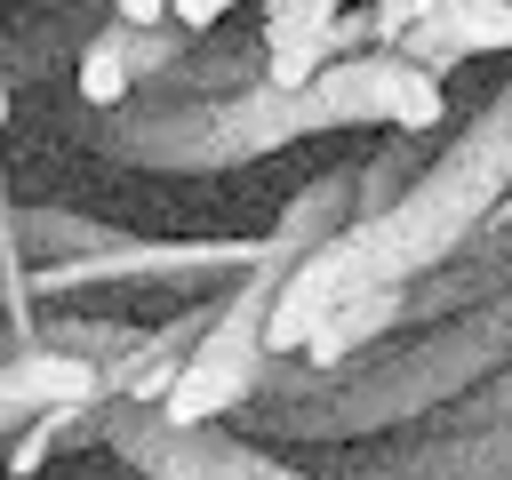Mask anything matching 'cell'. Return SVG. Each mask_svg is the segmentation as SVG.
<instances>
[{
    "label": "cell",
    "instance_id": "9c48e42d",
    "mask_svg": "<svg viewBox=\"0 0 512 480\" xmlns=\"http://www.w3.org/2000/svg\"><path fill=\"white\" fill-rule=\"evenodd\" d=\"M440 0H376V40H408Z\"/></svg>",
    "mask_w": 512,
    "mask_h": 480
},
{
    "label": "cell",
    "instance_id": "ba28073f",
    "mask_svg": "<svg viewBox=\"0 0 512 480\" xmlns=\"http://www.w3.org/2000/svg\"><path fill=\"white\" fill-rule=\"evenodd\" d=\"M392 48H400V56H408V64H424V72H432V80H440V72H448V64H464V40H456V32H448V16H440V8H432V16H424V24H416V32H408V40H392Z\"/></svg>",
    "mask_w": 512,
    "mask_h": 480
},
{
    "label": "cell",
    "instance_id": "5bb4252c",
    "mask_svg": "<svg viewBox=\"0 0 512 480\" xmlns=\"http://www.w3.org/2000/svg\"><path fill=\"white\" fill-rule=\"evenodd\" d=\"M328 8H336V16H344V8H352V0H328Z\"/></svg>",
    "mask_w": 512,
    "mask_h": 480
},
{
    "label": "cell",
    "instance_id": "5b68a950",
    "mask_svg": "<svg viewBox=\"0 0 512 480\" xmlns=\"http://www.w3.org/2000/svg\"><path fill=\"white\" fill-rule=\"evenodd\" d=\"M376 120H392V128H432V120H448V96H440V80H432L424 64L376 56Z\"/></svg>",
    "mask_w": 512,
    "mask_h": 480
},
{
    "label": "cell",
    "instance_id": "8fae6325",
    "mask_svg": "<svg viewBox=\"0 0 512 480\" xmlns=\"http://www.w3.org/2000/svg\"><path fill=\"white\" fill-rule=\"evenodd\" d=\"M112 8H120V32H152L168 16V0H112Z\"/></svg>",
    "mask_w": 512,
    "mask_h": 480
},
{
    "label": "cell",
    "instance_id": "6da1fadb",
    "mask_svg": "<svg viewBox=\"0 0 512 480\" xmlns=\"http://www.w3.org/2000/svg\"><path fill=\"white\" fill-rule=\"evenodd\" d=\"M264 304H272V280H248V288L192 336V352H184V368H176V384H168V400H160V424L200 432V424L232 416V408L256 392V376H264Z\"/></svg>",
    "mask_w": 512,
    "mask_h": 480
},
{
    "label": "cell",
    "instance_id": "7a4b0ae2",
    "mask_svg": "<svg viewBox=\"0 0 512 480\" xmlns=\"http://www.w3.org/2000/svg\"><path fill=\"white\" fill-rule=\"evenodd\" d=\"M120 456L144 480H312V472H296L280 456H256L248 440H224L216 424H200V432L144 424V432H120Z\"/></svg>",
    "mask_w": 512,
    "mask_h": 480
},
{
    "label": "cell",
    "instance_id": "277c9868",
    "mask_svg": "<svg viewBox=\"0 0 512 480\" xmlns=\"http://www.w3.org/2000/svg\"><path fill=\"white\" fill-rule=\"evenodd\" d=\"M400 296H408V288H360V296H344V304H336V312H328V320H320V328L304 336V352H312L320 368L352 360V352H360L368 336H384V328H392Z\"/></svg>",
    "mask_w": 512,
    "mask_h": 480
},
{
    "label": "cell",
    "instance_id": "8992f818",
    "mask_svg": "<svg viewBox=\"0 0 512 480\" xmlns=\"http://www.w3.org/2000/svg\"><path fill=\"white\" fill-rule=\"evenodd\" d=\"M464 56H512V0H440Z\"/></svg>",
    "mask_w": 512,
    "mask_h": 480
},
{
    "label": "cell",
    "instance_id": "4fadbf2b",
    "mask_svg": "<svg viewBox=\"0 0 512 480\" xmlns=\"http://www.w3.org/2000/svg\"><path fill=\"white\" fill-rule=\"evenodd\" d=\"M0 120H8V80H0Z\"/></svg>",
    "mask_w": 512,
    "mask_h": 480
},
{
    "label": "cell",
    "instance_id": "30bf717a",
    "mask_svg": "<svg viewBox=\"0 0 512 480\" xmlns=\"http://www.w3.org/2000/svg\"><path fill=\"white\" fill-rule=\"evenodd\" d=\"M168 16H176V24H192V32H208L216 16H232V0H168Z\"/></svg>",
    "mask_w": 512,
    "mask_h": 480
},
{
    "label": "cell",
    "instance_id": "52a82bcc",
    "mask_svg": "<svg viewBox=\"0 0 512 480\" xmlns=\"http://www.w3.org/2000/svg\"><path fill=\"white\" fill-rule=\"evenodd\" d=\"M80 96L88 104H120L128 96V32H104L80 48Z\"/></svg>",
    "mask_w": 512,
    "mask_h": 480
},
{
    "label": "cell",
    "instance_id": "7c38bea8",
    "mask_svg": "<svg viewBox=\"0 0 512 480\" xmlns=\"http://www.w3.org/2000/svg\"><path fill=\"white\" fill-rule=\"evenodd\" d=\"M296 16H336L328 0H264V24H296Z\"/></svg>",
    "mask_w": 512,
    "mask_h": 480
},
{
    "label": "cell",
    "instance_id": "3957f363",
    "mask_svg": "<svg viewBox=\"0 0 512 480\" xmlns=\"http://www.w3.org/2000/svg\"><path fill=\"white\" fill-rule=\"evenodd\" d=\"M336 56V16H296V24H264V80L280 96H304Z\"/></svg>",
    "mask_w": 512,
    "mask_h": 480
}]
</instances>
